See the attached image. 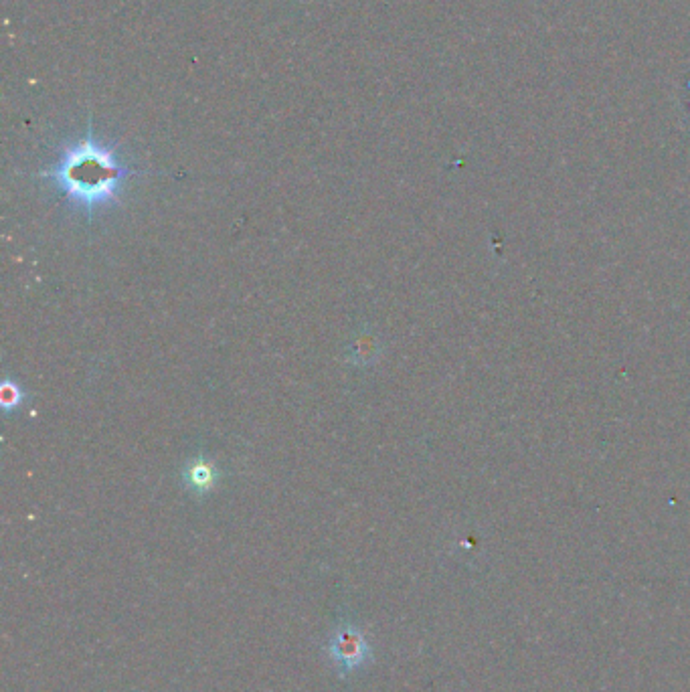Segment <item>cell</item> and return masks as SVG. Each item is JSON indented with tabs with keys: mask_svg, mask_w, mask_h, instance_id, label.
<instances>
[{
	"mask_svg": "<svg viewBox=\"0 0 690 692\" xmlns=\"http://www.w3.org/2000/svg\"><path fill=\"white\" fill-rule=\"evenodd\" d=\"M136 175L142 170L128 164L116 146L100 140L90 120L85 134L61 146L57 160L35 177L51 181L55 191L92 223L96 213L122 201L126 183Z\"/></svg>",
	"mask_w": 690,
	"mask_h": 692,
	"instance_id": "6da1fadb",
	"label": "cell"
},
{
	"mask_svg": "<svg viewBox=\"0 0 690 692\" xmlns=\"http://www.w3.org/2000/svg\"><path fill=\"white\" fill-rule=\"evenodd\" d=\"M328 654H330V658L338 664V668L344 674V672H349V670L361 666L367 660L369 646H367L363 634L357 628L342 626L330 638Z\"/></svg>",
	"mask_w": 690,
	"mask_h": 692,
	"instance_id": "7a4b0ae2",
	"label": "cell"
},
{
	"mask_svg": "<svg viewBox=\"0 0 690 692\" xmlns=\"http://www.w3.org/2000/svg\"><path fill=\"white\" fill-rule=\"evenodd\" d=\"M221 476L223 474H221L219 466L203 454H197L195 458H191L183 466V472H181V480H183L185 488L197 498L211 494L217 488V484L221 482Z\"/></svg>",
	"mask_w": 690,
	"mask_h": 692,
	"instance_id": "3957f363",
	"label": "cell"
},
{
	"mask_svg": "<svg viewBox=\"0 0 690 692\" xmlns=\"http://www.w3.org/2000/svg\"><path fill=\"white\" fill-rule=\"evenodd\" d=\"M25 401H27V393L19 383L7 379L3 387H0V403H3V409L7 415L19 411Z\"/></svg>",
	"mask_w": 690,
	"mask_h": 692,
	"instance_id": "277c9868",
	"label": "cell"
}]
</instances>
